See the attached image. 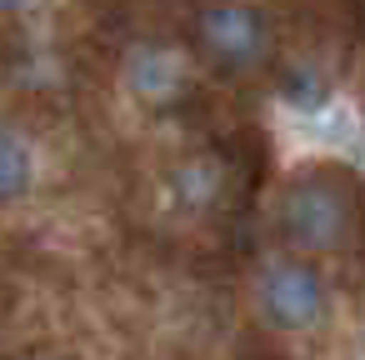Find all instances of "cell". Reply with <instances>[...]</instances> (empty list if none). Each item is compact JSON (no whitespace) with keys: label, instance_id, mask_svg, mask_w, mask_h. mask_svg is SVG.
<instances>
[{"label":"cell","instance_id":"obj_1","mask_svg":"<svg viewBox=\"0 0 365 360\" xmlns=\"http://www.w3.org/2000/svg\"><path fill=\"white\" fill-rule=\"evenodd\" d=\"M280 235L305 255H335L360 235V190L330 170L310 165L300 170L280 195Z\"/></svg>","mask_w":365,"mask_h":360},{"label":"cell","instance_id":"obj_2","mask_svg":"<svg viewBox=\"0 0 365 360\" xmlns=\"http://www.w3.org/2000/svg\"><path fill=\"white\" fill-rule=\"evenodd\" d=\"M195 46H200L205 66H215L225 76H255L275 56V31L255 6L215 0V6H205L195 16Z\"/></svg>","mask_w":365,"mask_h":360},{"label":"cell","instance_id":"obj_3","mask_svg":"<svg viewBox=\"0 0 365 360\" xmlns=\"http://www.w3.org/2000/svg\"><path fill=\"white\" fill-rule=\"evenodd\" d=\"M260 310H265V320L275 330L300 335V330L320 325V315H325V285H320V275L305 260H275L260 275Z\"/></svg>","mask_w":365,"mask_h":360},{"label":"cell","instance_id":"obj_4","mask_svg":"<svg viewBox=\"0 0 365 360\" xmlns=\"http://www.w3.org/2000/svg\"><path fill=\"white\" fill-rule=\"evenodd\" d=\"M125 86L145 101V106H170L185 91V66L175 61V51L165 46H140L125 61Z\"/></svg>","mask_w":365,"mask_h":360},{"label":"cell","instance_id":"obj_5","mask_svg":"<svg viewBox=\"0 0 365 360\" xmlns=\"http://www.w3.org/2000/svg\"><path fill=\"white\" fill-rule=\"evenodd\" d=\"M220 190H225V160H210V155H190L170 170V195L175 205L185 210H210L220 205Z\"/></svg>","mask_w":365,"mask_h":360},{"label":"cell","instance_id":"obj_6","mask_svg":"<svg viewBox=\"0 0 365 360\" xmlns=\"http://www.w3.org/2000/svg\"><path fill=\"white\" fill-rule=\"evenodd\" d=\"M31 180H36V170H31L26 145H21L11 130H0V205H6V200H21V195L31 190Z\"/></svg>","mask_w":365,"mask_h":360},{"label":"cell","instance_id":"obj_7","mask_svg":"<svg viewBox=\"0 0 365 360\" xmlns=\"http://www.w3.org/2000/svg\"><path fill=\"white\" fill-rule=\"evenodd\" d=\"M36 360H56V355H36Z\"/></svg>","mask_w":365,"mask_h":360}]
</instances>
